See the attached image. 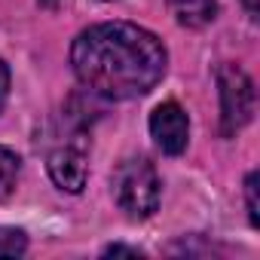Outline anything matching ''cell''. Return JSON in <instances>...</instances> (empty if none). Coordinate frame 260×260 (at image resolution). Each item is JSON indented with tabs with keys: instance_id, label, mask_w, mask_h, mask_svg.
Masks as SVG:
<instances>
[{
	"instance_id": "obj_1",
	"label": "cell",
	"mask_w": 260,
	"mask_h": 260,
	"mask_svg": "<svg viewBox=\"0 0 260 260\" xmlns=\"http://www.w3.org/2000/svg\"><path fill=\"white\" fill-rule=\"evenodd\" d=\"M71 64L92 95L125 101L147 95L162 80L169 55L156 34L132 22H104L74 40Z\"/></svg>"
},
{
	"instance_id": "obj_2",
	"label": "cell",
	"mask_w": 260,
	"mask_h": 260,
	"mask_svg": "<svg viewBox=\"0 0 260 260\" xmlns=\"http://www.w3.org/2000/svg\"><path fill=\"white\" fill-rule=\"evenodd\" d=\"M113 196L128 217L135 220L150 217L159 208V175L153 162L125 159L113 175Z\"/></svg>"
},
{
	"instance_id": "obj_3",
	"label": "cell",
	"mask_w": 260,
	"mask_h": 260,
	"mask_svg": "<svg viewBox=\"0 0 260 260\" xmlns=\"http://www.w3.org/2000/svg\"><path fill=\"white\" fill-rule=\"evenodd\" d=\"M217 86H220V132L236 135L254 116V83L239 64H220Z\"/></svg>"
},
{
	"instance_id": "obj_4",
	"label": "cell",
	"mask_w": 260,
	"mask_h": 260,
	"mask_svg": "<svg viewBox=\"0 0 260 260\" xmlns=\"http://www.w3.org/2000/svg\"><path fill=\"white\" fill-rule=\"evenodd\" d=\"M150 135L162 147V153L178 156L187 150L190 141V119L178 101H166L150 113Z\"/></svg>"
},
{
	"instance_id": "obj_5",
	"label": "cell",
	"mask_w": 260,
	"mask_h": 260,
	"mask_svg": "<svg viewBox=\"0 0 260 260\" xmlns=\"http://www.w3.org/2000/svg\"><path fill=\"white\" fill-rule=\"evenodd\" d=\"M49 178L55 181V187H61L68 193H80L86 187V178H89L86 153L77 147H58L49 156Z\"/></svg>"
},
{
	"instance_id": "obj_6",
	"label": "cell",
	"mask_w": 260,
	"mask_h": 260,
	"mask_svg": "<svg viewBox=\"0 0 260 260\" xmlns=\"http://www.w3.org/2000/svg\"><path fill=\"white\" fill-rule=\"evenodd\" d=\"M169 10L184 28H205L217 16V0H169Z\"/></svg>"
},
{
	"instance_id": "obj_7",
	"label": "cell",
	"mask_w": 260,
	"mask_h": 260,
	"mask_svg": "<svg viewBox=\"0 0 260 260\" xmlns=\"http://www.w3.org/2000/svg\"><path fill=\"white\" fill-rule=\"evenodd\" d=\"M19 169H22L19 156L10 147H0V202L13 196L16 181H19Z\"/></svg>"
},
{
	"instance_id": "obj_8",
	"label": "cell",
	"mask_w": 260,
	"mask_h": 260,
	"mask_svg": "<svg viewBox=\"0 0 260 260\" xmlns=\"http://www.w3.org/2000/svg\"><path fill=\"white\" fill-rule=\"evenodd\" d=\"M28 248V236L13 226H0V257H22Z\"/></svg>"
},
{
	"instance_id": "obj_9",
	"label": "cell",
	"mask_w": 260,
	"mask_h": 260,
	"mask_svg": "<svg viewBox=\"0 0 260 260\" xmlns=\"http://www.w3.org/2000/svg\"><path fill=\"white\" fill-rule=\"evenodd\" d=\"M257 172H251L248 178H245V196H248V220H251V226H257L260 223V205H257Z\"/></svg>"
},
{
	"instance_id": "obj_10",
	"label": "cell",
	"mask_w": 260,
	"mask_h": 260,
	"mask_svg": "<svg viewBox=\"0 0 260 260\" xmlns=\"http://www.w3.org/2000/svg\"><path fill=\"white\" fill-rule=\"evenodd\" d=\"M7 95H10V68L0 61V110L7 104Z\"/></svg>"
},
{
	"instance_id": "obj_11",
	"label": "cell",
	"mask_w": 260,
	"mask_h": 260,
	"mask_svg": "<svg viewBox=\"0 0 260 260\" xmlns=\"http://www.w3.org/2000/svg\"><path fill=\"white\" fill-rule=\"evenodd\" d=\"M104 254H132V257H138V248H125V245H110Z\"/></svg>"
},
{
	"instance_id": "obj_12",
	"label": "cell",
	"mask_w": 260,
	"mask_h": 260,
	"mask_svg": "<svg viewBox=\"0 0 260 260\" xmlns=\"http://www.w3.org/2000/svg\"><path fill=\"white\" fill-rule=\"evenodd\" d=\"M242 7L248 10V16H257L260 13V0H242Z\"/></svg>"
},
{
	"instance_id": "obj_13",
	"label": "cell",
	"mask_w": 260,
	"mask_h": 260,
	"mask_svg": "<svg viewBox=\"0 0 260 260\" xmlns=\"http://www.w3.org/2000/svg\"><path fill=\"white\" fill-rule=\"evenodd\" d=\"M40 4H46V7H55V4H58V0H40Z\"/></svg>"
}]
</instances>
